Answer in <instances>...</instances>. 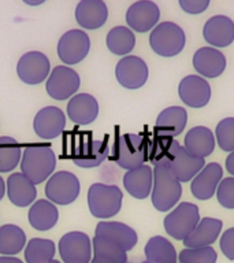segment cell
<instances>
[{
  "mask_svg": "<svg viewBox=\"0 0 234 263\" xmlns=\"http://www.w3.org/2000/svg\"><path fill=\"white\" fill-rule=\"evenodd\" d=\"M67 115L75 125H90L99 115V103L89 93H77L67 103Z\"/></svg>",
  "mask_w": 234,
  "mask_h": 263,
  "instance_id": "obj_25",
  "label": "cell"
},
{
  "mask_svg": "<svg viewBox=\"0 0 234 263\" xmlns=\"http://www.w3.org/2000/svg\"><path fill=\"white\" fill-rule=\"evenodd\" d=\"M0 263H24L16 256H0Z\"/></svg>",
  "mask_w": 234,
  "mask_h": 263,
  "instance_id": "obj_43",
  "label": "cell"
},
{
  "mask_svg": "<svg viewBox=\"0 0 234 263\" xmlns=\"http://www.w3.org/2000/svg\"><path fill=\"white\" fill-rule=\"evenodd\" d=\"M6 192L8 200L21 209L32 205L37 197L36 185L22 173H12L11 176H8Z\"/></svg>",
  "mask_w": 234,
  "mask_h": 263,
  "instance_id": "obj_23",
  "label": "cell"
},
{
  "mask_svg": "<svg viewBox=\"0 0 234 263\" xmlns=\"http://www.w3.org/2000/svg\"><path fill=\"white\" fill-rule=\"evenodd\" d=\"M222 226H223V223H222L221 219L211 217L203 218L199 222V225L194 228V230L182 242L186 248L211 247L219 237Z\"/></svg>",
  "mask_w": 234,
  "mask_h": 263,
  "instance_id": "obj_28",
  "label": "cell"
},
{
  "mask_svg": "<svg viewBox=\"0 0 234 263\" xmlns=\"http://www.w3.org/2000/svg\"><path fill=\"white\" fill-rule=\"evenodd\" d=\"M28 219L33 229L38 232H48L57 223L59 211L53 203L47 199H40L30 205Z\"/></svg>",
  "mask_w": 234,
  "mask_h": 263,
  "instance_id": "obj_29",
  "label": "cell"
},
{
  "mask_svg": "<svg viewBox=\"0 0 234 263\" xmlns=\"http://www.w3.org/2000/svg\"><path fill=\"white\" fill-rule=\"evenodd\" d=\"M49 263H62V262H59V260H56V259H53V260H51Z\"/></svg>",
  "mask_w": 234,
  "mask_h": 263,
  "instance_id": "obj_45",
  "label": "cell"
},
{
  "mask_svg": "<svg viewBox=\"0 0 234 263\" xmlns=\"http://www.w3.org/2000/svg\"><path fill=\"white\" fill-rule=\"evenodd\" d=\"M226 170L229 172L230 176L234 177V151L230 152L229 156L226 158Z\"/></svg>",
  "mask_w": 234,
  "mask_h": 263,
  "instance_id": "obj_42",
  "label": "cell"
},
{
  "mask_svg": "<svg viewBox=\"0 0 234 263\" xmlns=\"http://www.w3.org/2000/svg\"><path fill=\"white\" fill-rule=\"evenodd\" d=\"M81 80L74 69L69 66H56L49 74L45 89L47 93L55 100H66L77 95Z\"/></svg>",
  "mask_w": 234,
  "mask_h": 263,
  "instance_id": "obj_11",
  "label": "cell"
},
{
  "mask_svg": "<svg viewBox=\"0 0 234 263\" xmlns=\"http://www.w3.org/2000/svg\"><path fill=\"white\" fill-rule=\"evenodd\" d=\"M204 40L211 47L225 48L234 41V22L226 15L211 16L203 29Z\"/></svg>",
  "mask_w": 234,
  "mask_h": 263,
  "instance_id": "obj_21",
  "label": "cell"
},
{
  "mask_svg": "<svg viewBox=\"0 0 234 263\" xmlns=\"http://www.w3.org/2000/svg\"><path fill=\"white\" fill-rule=\"evenodd\" d=\"M16 74L22 82L28 85H38L48 80L51 63L48 57L40 51H29L20 58L16 63Z\"/></svg>",
  "mask_w": 234,
  "mask_h": 263,
  "instance_id": "obj_9",
  "label": "cell"
},
{
  "mask_svg": "<svg viewBox=\"0 0 234 263\" xmlns=\"http://www.w3.org/2000/svg\"><path fill=\"white\" fill-rule=\"evenodd\" d=\"M217 139L212 130L207 126H194L186 133L184 141V148L190 155L205 159L215 149Z\"/></svg>",
  "mask_w": 234,
  "mask_h": 263,
  "instance_id": "obj_27",
  "label": "cell"
},
{
  "mask_svg": "<svg viewBox=\"0 0 234 263\" xmlns=\"http://www.w3.org/2000/svg\"><path fill=\"white\" fill-rule=\"evenodd\" d=\"M65 112L55 106H47L41 108L33 121V129L36 135L43 140L56 139L65 130Z\"/></svg>",
  "mask_w": 234,
  "mask_h": 263,
  "instance_id": "obj_15",
  "label": "cell"
},
{
  "mask_svg": "<svg viewBox=\"0 0 234 263\" xmlns=\"http://www.w3.org/2000/svg\"><path fill=\"white\" fill-rule=\"evenodd\" d=\"M28 244L26 234L20 226L14 223H6L0 226V255L2 256H15L25 250Z\"/></svg>",
  "mask_w": 234,
  "mask_h": 263,
  "instance_id": "obj_31",
  "label": "cell"
},
{
  "mask_svg": "<svg viewBox=\"0 0 234 263\" xmlns=\"http://www.w3.org/2000/svg\"><path fill=\"white\" fill-rule=\"evenodd\" d=\"M181 144L174 139L170 137H163V136L156 135L152 141H149V152H148V160L155 166L168 163L171 159L174 152Z\"/></svg>",
  "mask_w": 234,
  "mask_h": 263,
  "instance_id": "obj_35",
  "label": "cell"
},
{
  "mask_svg": "<svg viewBox=\"0 0 234 263\" xmlns=\"http://www.w3.org/2000/svg\"><path fill=\"white\" fill-rule=\"evenodd\" d=\"M81 184L75 174L67 170L53 173L45 184V196L53 204L67 205L77 200Z\"/></svg>",
  "mask_w": 234,
  "mask_h": 263,
  "instance_id": "obj_7",
  "label": "cell"
},
{
  "mask_svg": "<svg viewBox=\"0 0 234 263\" xmlns=\"http://www.w3.org/2000/svg\"><path fill=\"white\" fill-rule=\"evenodd\" d=\"M56 167V155L51 145L33 144L24 149L21 173L34 185L43 184L52 176Z\"/></svg>",
  "mask_w": 234,
  "mask_h": 263,
  "instance_id": "obj_1",
  "label": "cell"
},
{
  "mask_svg": "<svg viewBox=\"0 0 234 263\" xmlns=\"http://www.w3.org/2000/svg\"><path fill=\"white\" fill-rule=\"evenodd\" d=\"M108 156V145L102 140H85L74 148L71 160L82 168L99 167Z\"/></svg>",
  "mask_w": 234,
  "mask_h": 263,
  "instance_id": "obj_20",
  "label": "cell"
},
{
  "mask_svg": "<svg viewBox=\"0 0 234 263\" xmlns=\"http://www.w3.org/2000/svg\"><path fill=\"white\" fill-rule=\"evenodd\" d=\"M186 43L184 29L180 25L166 21L158 24L149 34V45L152 51L163 58H172L184 49Z\"/></svg>",
  "mask_w": 234,
  "mask_h": 263,
  "instance_id": "obj_5",
  "label": "cell"
},
{
  "mask_svg": "<svg viewBox=\"0 0 234 263\" xmlns=\"http://www.w3.org/2000/svg\"><path fill=\"white\" fill-rule=\"evenodd\" d=\"M149 141L144 135H126L119 136L112 148V159L119 167L125 170H133L143 166L148 159Z\"/></svg>",
  "mask_w": 234,
  "mask_h": 263,
  "instance_id": "obj_3",
  "label": "cell"
},
{
  "mask_svg": "<svg viewBox=\"0 0 234 263\" xmlns=\"http://www.w3.org/2000/svg\"><path fill=\"white\" fill-rule=\"evenodd\" d=\"M215 139L221 149L226 152L234 151V117L222 119L215 129Z\"/></svg>",
  "mask_w": 234,
  "mask_h": 263,
  "instance_id": "obj_38",
  "label": "cell"
},
{
  "mask_svg": "<svg viewBox=\"0 0 234 263\" xmlns=\"http://www.w3.org/2000/svg\"><path fill=\"white\" fill-rule=\"evenodd\" d=\"M209 6V0H180V7L188 14L197 15L204 12Z\"/></svg>",
  "mask_w": 234,
  "mask_h": 263,
  "instance_id": "obj_41",
  "label": "cell"
},
{
  "mask_svg": "<svg viewBox=\"0 0 234 263\" xmlns=\"http://www.w3.org/2000/svg\"><path fill=\"white\" fill-rule=\"evenodd\" d=\"M92 252V240L84 232H69L59 241V255L63 263H90Z\"/></svg>",
  "mask_w": 234,
  "mask_h": 263,
  "instance_id": "obj_10",
  "label": "cell"
},
{
  "mask_svg": "<svg viewBox=\"0 0 234 263\" xmlns=\"http://www.w3.org/2000/svg\"><path fill=\"white\" fill-rule=\"evenodd\" d=\"M24 154L20 143L12 137H0V173H10L20 164Z\"/></svg>",
  "mask_w": 234,
  "mask_h": 263,
  "instance_id": "obj_36",
  "label": "cell"
},
{
  "mask_svg": "<svg viewBox=\"0 0 234 263\" xmlns=\"http://www.w3.org/2000/svg\"><path fill=\"white\" fill-rule=\"evenodd\" d=\"M56 254V247L49 238L34 237L29 240L25 247V262L26 263H49Z\"/></svg>",
  "mask_w": 234,
  "mask_h": 263,
  "instance_id": "obj_34",
  "label": "cell"
},
{
  "mask_svg": "<svg viewBox=\"0 0 234 263\" xmlns=\"http://www.w3.org/2000/svg\"><path fill=\"white\" fill-rule=\"evenodd\" d=\"M188 123V112L180 106L164 108L156 118V135L174 139L185 130Z\"/></svg>",
  "mask_w": 234,
  "mask_h": 263,
  "instance_id": "obj_26",
  "label": "cell"
},
{
  "mask_svg": "<svg viewBox=\"0 0 234 263\" xmlns=\"http://www.w3.org/2000/svg\"><path fill=\"white\" fill-rule=\"evenodd\" d=\"M223 180V168L217 162L205 164L204 168L193 178L190 184L192 195L199 200H209L217 193V189Z\"/></svg>",
  "mask_w": 234,
  "mask_h": 263,
  "instance_id": "obj_17",
  "label": "cell"
},
{
  "mask_svg": "<svg viewBox=\"0 0 234 263\" xmlns=\"http://www.w3.org/2000/svg\"><path fill=\"white\" fill-rule=\"evenodd\" d=\"M199 222H200L199 207L189 201H182L171 213L167 214V217L164 218L163 226L168 236L184 241L199 225Z\"/></svg>",
  "mask_w": 234,
  "mask_h": 263,
  "instance_id": "obj_6",
  "label": "cell"
},
{
  "mask_svg": "<svg viewBox=\"0 0 234 263\" xmlns=\"http://www.w3.org/2000/svg\"><path fill=\"white\" fill-rule=\"evenodd\" d=\"M219 247L226 258L234 260V228H230L223 232V234L221 236Z\"/></svg>",
  "mask_w": 234,
  "mask_h": 263,
  "instance_id": "obj_40",
  "label": "cell"
},
{
  "mask_svg": "<svg viewBox=\"0 0 234 263\" xmlns=\"http://www.w3.org/2000/svg\"><path fill=\"white\" fill-rule=\"evenodd\" d=\"M107 48L118 57H127L135 45L133 30L126 26H115L108 32L106 39Z\"/></svg>",
  "mask_w": 234,
  "mask_h": 263,
  "instance_id": "obj_32",
  "label": "cell"
},
{
  "mask_svg": "<svg viewBox=\"0 0 234 263\" xmlns=\"http://www.w3.org/2000/svg\"><path fill=\"white\" fill-rule=\"evenodd\" d=\"M92 248L93 258L90 263H127L126 251L108 240L94 236Z\"/></svg>",
  "mask_w": 234,
  "mask_h": 263,
  "instance_id": "obj_33",
  "label": "cell"
},
{
  "mask_svg": "<svg viewBox=\"0 0 234 263\" xmlns=\"http://www.w3.org/2000/svg\"><path fill=\"white\" fill-rule=\"evenodd\" d=\"M182 195V185L167 166L160 164L153 168V188H152V204L160 213H167L174 209Z\"/></svg>",
  "mask_w": 234,
  "mask_h": 263,
  "instance_id": "obj_2",
  "label": "cell"
},
{
  "mask_svg": "<svg viewBox=\"0 0 234 263\" xmlns=\"http://www.w3.org/2000/svg\"><path fill=\"white\" fill-rule=\"evenodd\" d=\"M226 57L213 47H201L193 55V67L203 78H217L226 70Z\"/></svg>",
  "mask_w": 234,
  "mask_h": 263,
  "instance_id": "obj_18",
  "label": "cell"
},
{
  "mask_svg": "<svg viewBox=\"0 0 234 263\" xmlns=\"http://www.w3.org/2000/svg\"><path fill=\"white\" fill-rule=\"evenodd\" d=\"M123 186L131 197L139 200L147 199L153 188V168L148 164H143L129 170L123 176Z\"/></svg>",
  "mask_w": 234,
  "mask_h": 263,
  "instance_id": "obj_24",
  "label": "cell"
},
{
  "mask_svg": "<svg viewBox=\"0 0 234 263\" xmlns=\"http://www.w3.org/2000/svg\"><path fill=\"white\" fill-rule=\"evenodd\" d=\"M123 193L116 185L94 182L88 191V207L90 214L99 219L115 217L122 209Z\"/></svg>",
  "mask_w": 234,
  "mask_h": 263,
  "instance_id": "obj_4",
  "label": "cell"
},
{
  "mask_svg": "<svg viewBox=\"0 0 234 263\" xmlns=\"http://www.w3.org/2000/svg\"><path fill=\"white\" fill-rule=\"evenodd\" d=\"M160 10L151 0H140L127 8L126 24L129 29L137 33H145L158 26Z\"/></svg>",
  "mask_w": 234,
  "mask_h": 263,
  "instance_id": "obj_13",
  "label": "cell"
},
{
  "mask_svg": "<svg viewBox=\"0 0 234 263\" xmlns=\"http://www.w3.org/2000/svg\"><path fill=\"white\" fill-rule=\"evenodd\" d=\"M180 99L192 108H201L207 106L211 99V86L205 78L200 76H186L178 85Z\"/></svg>",
  "mask_w": 234,
  "mask_h": 263,
  "instance_id": "obj_14",
  "label": "cell"
},
{
  "mask_svg": "<svg viewBox=\"0 0 234 263\" xmlns=\"http://www.w3.org/2000/svg\"><path fill=\"white\" fill-rule=\"evenodd\" d=\"M90 39L81 29H71L57 41V57L66 66L77 65L89 53Z\"/></svg>",
  "mask_w": 234,
  "mask_h": 263,
  "instance_id": "obj_8",
  "label": "cell"
},
{
  "mask_svg": "<svg viewBox=\"0 0 234 263\" xmlns=\"http://www.w3.org/2000/svg\"><path fill=\"white\" fill-rule=\"evenodd\" d=\"M74 15L82 29L94 30L107 22L108 8L103 0H81L75 7Z\"/></svg>",
  "mask_w": 234,
  "mask_h": 263,
  "instance_id": "obj_22",
  "label": "cell"
},
{
  "mask_svg": "<svg viewBox=\"0 0 234 263\" xmlns=\"http://www.w3.org/2000/svg\"><path fill=\"white\" fill-rule=\"evenodd\" d=\"M4 195H6V182H4L3 177L0 176V200L3 199Z\"/></svg>",
  "mask_w": 234,
  "mask_h": 263,
  "instance_id": "obj_44",
  "label": "cell"
},
{
  "mask_svg": "<svg viewBox=\"0 0 234 263\" xmlns=\"http://www.w3.org/2000/svg\"><path fill=\"white\" fill-rule=\"evenodd\" d=\"M94 236L114 242L126 252L133 250L135 244L139 242V236L133 228L116 221L99 222L96 230H94Z\"/></svg>",
  "mask_w": 234,
  "mask_h": 263,
  "instance_id": "obj_16",
  "label": "cell"
},
{
  "mask_svg": "<svg viewBox=\"0 0 234 263\" xmlns=\"http://www.w3.org/2000/svg\"><path fill=\"white\" fill-rule=\"evenodd\" d=\"M145 258L149 263H177L178 255L171 242L163 236H153L144 248Z\"/></svg>",
  "mask_w": 234,
  "mask_h": 263,
  "instance_id": "obj_30",
  "label": "cell"
},
{
  "mask_svg": "<svg viewBox=\"0 0 234 263\" xmlns=\"http://www.w3.org/2000/svg\"><path fill=\"white\" fill-rule=\"evenodd\" d=\"M217 199L223 209L234 210V177H227L221 181L217 189Z\"/></svg>",
  "mask_w": 234,
  "mask_h": 263,
  "instance_id": "obj_39",
  "label": "cell"
},
{
  "mask_svg": "<svg viewBox=\"0 0 234 263\" xmlns=\"http://www.w3.org/2000/svg\"><path fill=\"white\" fill-rule=\"evenodd\" d=\"M149 69L144 59L134 55L123 57L116 63L115 77L116 81L126 89H140L148 81Z\"/></svg>",
  "mask_w": 234,
  "mask_h": 263,
  "instance_id": "obj_12",
  "label": "cell"
},
{
  "mask_svg": "<svg viewBox=\"0 0 234 263\" xmlns=\"http://www.w3.org/2000/svg\"><path fill=\"white\" fill-rule=\"evenodd\" d=\"M180 263H217L218 254L212 247L185 248L178 255Z\"/></svg>",
  "mask_w": 234,
  "mask_h": 263,
  "instance_id": "obj_37",
  "label": "cell"
},
{
  "mask_svg": "<svg viewBox=\"0 0 234 263\" xmlns=\"http://www.w3.org/2000/svg\"><path fill=\"white\" fill-rule=\"evenodd\" d=\"M166 166L171 170L180 182H189L204 168L205 160L190 155L184 145H180Z\"/></svg>",
  "mask_w": 234,
  "mask_h": 263,
  "instance_id": "obj_19",
  "label": "cell"
}]
</instances>
